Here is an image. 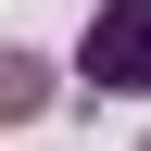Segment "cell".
<instances>
[{
  "instance_id": "obj_1",
  "label": "cell",
  "mask_w": 151,
  "mask_h": 151,
  "mask_svg": "<svg viewBox=\"0 0 151 151\" xmlns=\"http://www.w3.org/2000/svg\"><path fill=\"white\" fill-rule=\"evenodd\" d=\"M76 76L139 101V88H151V0H101V13H88V38H76Z\"/></svg>"
},
{
  "instance_id": "obj_2",
  "label": "cell",
  "mask_w": 151,
  "mask_h": 151,
  "mask_svg": "<svg viewBox=\"0 0 151 151\" xmlns=\"http://www.w3.org/2000/svg\"><path fill=\"white\" fill-rule=\"evenodd\" d=\"M38 101H50V63L13 50V63H0V113H38Z\"/></svg>"
},
{
  "instance_id": "obj_3",
  "label": "cell",
  "mask_w": 151,
  "mask_h": 151,
  "mask_svg": "<svg viewBox=\"0 0 151 151\" xmlns=\"http://www.w3.org/2000/svg\"><path fill=\"white\" fill-rule=\"evenodd\" d=\"M139 151H151V139H139Z\"/></svg>"
}]
</instances>
